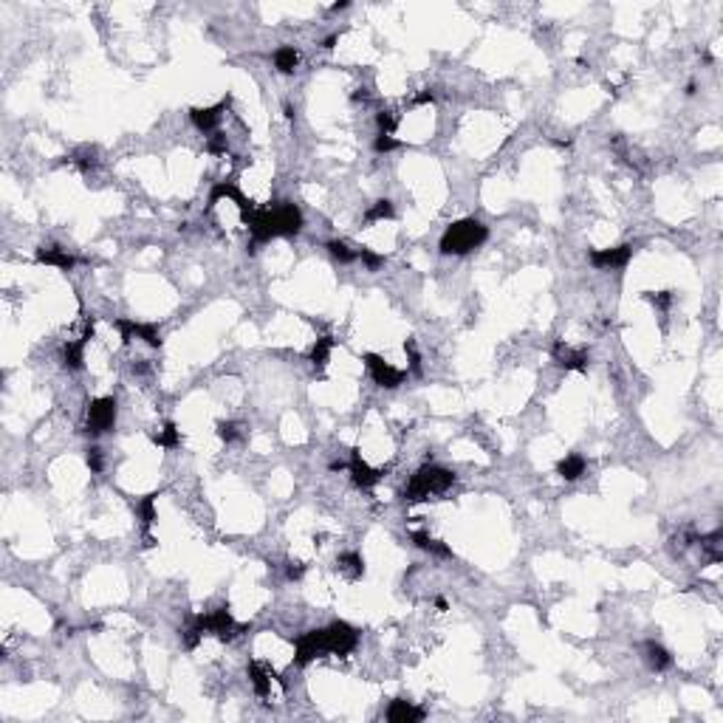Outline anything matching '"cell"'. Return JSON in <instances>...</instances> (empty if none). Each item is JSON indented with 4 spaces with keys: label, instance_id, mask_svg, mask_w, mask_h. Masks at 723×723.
I'll use <instances>...</instances> for the list:
<instances>
[{
    "label": "cell",
    "instance_id": "1",
    "mask_svg": "<svg viewBox=\"0 0 723 723\" xmlns=\"http://www.w3.org/2000/svg\"><path fill=\"white\" fill-rule=\"evenodd\" d=\"M359 645V633L347 622H334L323 630H308L294 638V667H308L319 656H351Z\"/></svg>",
    "mask_w": 723,
    "mask_h": 723
},
{
    "label": "cell",
    "instance_id": "2",
    "mask_svg": "<svg viewBox=\"0 0 723 723\" xmlns=\"http://www.w3.org/2000/svg\"><path fill=\"white\" fill-rule=\"evenodd\" d=\"M249 232H252V252L255 246L260 244H269L272 237H291V235H300L303 229V212L283 201V204H274V206H257L255 215L246 221Z\"/></svg>",
    "mask_w": 723,
    "mask_h": 723
},
{
    "label": "cell",
    "instance_id": "3",
    "mask_svg": "<svg viewBox=\"0 0 723 723\" xmlns=\"http://www.w3.org/2000/svg\"><path fill=\"white\" fill-rule=\"evenodd\" d=\"M246 630H249L246 625H237V622L232 619L229 607H218V610H209V613H204V616H195L193 625L184 627L181 638H184V647H186V650H195V645H198V641H201L206 633L218 636L221 641H235L237 636H244Z\"/></svg>",
    "mask_w": 723,
    "mask_h": 723
},
{
    "label": "cell",
    "instance_id": "4",
    "mask_svg": "<svg viewBox=\"0 0 723 723\" xmlns=\"http://www.w3.org/2000/svg\"><path fill=\"white\" fill-rule=\"evenodd\" d=\"M489 229L477 218H461L441 235V255H469L486 244Z\"/></svg>",
    "mask_w": 723,
    "mask_h": 723
},
{
    "label": "cell",
    "instance_id": "5",
    "mask_svg": "<svg viewBox=\"0 0 723 723\" xmlns=\"http://www.w3.org/2000/svg\"><path fill=\"white\" fill-rule=\"evenodd\" d=\"M452 484H455V475H452L449 469L427 464V466H421V469L410 477V484L404 486V500H407V503L430 500L433 495H444Z\"/></svg>",
    "mask_w": 723,
    "mask_h": 723
},
{
    "label": "cell",
    "instance_id": "6",
    "mask_svg": "<svg viewBox=\"0 0 723 723\" xmlns=\"http://www.w3.org/2000/svg\"><path fill=\"white\" fill-rule=\"evenodd\" d=\"M116 413H119V404L114 396H99L94 398L88 410H85V424H83V433L91 435V438H99L105 433H111L116 427Z\"/></svg>",
    "mask_w": 723,
    "mask_h": 723
},
{
    "label": "cell",
    "instance_id": "7",
    "mask_svg": "<svg viewBox=\"0 0 723 723\" xmlns=\"http://www.w3.org/2000/svg\"><path fill=\"white\" fill-rule=\"evenodd\" d=\"M362 362H365V367H367V373L373 376V382H376L379 387H387V390H393V387H398L401 382L407 379V370H398V367H393L390 362H385L379 354H365L362 356Z\"/></svg>",
    "mask_w": 723,
    "mask_h": 723
},
{
    "label": "cell",
    "instance_id": "8",
    "mask_svg": "<svg viewBox=\"0 0 723 723\" xmlns=\"http://www.w3.org/2000/svg\"><path fill=\"white\" fill-rule=\"evenodd\" d=\"M114 325H116V331L122 334V345H127L133 336L136 339H142L144 345H150V347H162V331H158V325H153V323H133V319H114Z\"/></svg>",
    "mask_w": 723,
    "mask_h": 723
},
{
    "label": "cell",
    "instance_id": "9",
    "mask_svg": "<svg viewBox=\"0 0 723 723\" xmlns=\"http://www.w3.org/2000/svg\"><path fill=\"white\" fill-rule=\"evenodd\" d=\"M91 339H94V319L88 316L85 328H83V336L63 345V367L65 370H83L85 367V347H88Z\"/></svg>",
    "mask_w": 723,
    "mask_h": 723
},
{
    "label": "cell",
    "instance_id": "10",
    "mask_svg": "<svg viewBox=\"0 0 723 723\" xmlns=\"http://www.w3.org/2000/svg\"><path fill=\"white\" fill-rule=\"evenodd\" d=\"M633 257V246L630 244H622V246H613V249H591L587 252V260L596 269H625Z\"/></svg>",
    "mask_w": 723,
    "mask_h": 723
},
{
    "label": "cell",
    "instance_id": "11",
    "mask_svg": "<svg viewBox=\"0 0 723 723\" xmlns=\"http://www.w3.org/2000/svg\"><path fill=\"white\" fill-rule=\"evenodd\" d=\"M551 359H554V365L562 367V370H576V373H585V370H587V354H585V351H576V347H571V345H565L562 339L554 342Z\"/></svg>",
    "mask_w": 723,
    "mask_h": 723
},
{
    "label": "cell",
    "instance_id": "12",
    "mask_svg": "<svg viewBox=\"0 0 723 723\" xmlns=\"http://www.w3.org/2000/svg\"><path fill=\"white\" fill-rule=\"evenodd\" d=\"M347 469H351V477H354V484H356L359 489H373V486H376L379 480L387 475V469H373V466H367L356 449L351 452V464H347Z\"/></svg>",
    "mask_w": 723,
    "mask_h": 723
},
{
    "label": "cell",
    "instance_id": "13",
    "mask_svg": "<svg viewBox=\"0 0 723 723\" xmlns=\"http://www.w3.org/2000/svg\"><path fill=\"white\" fill-rule=\"evenodd\" d=\"M226 108H229V99H221L218 105H212V108H193L190 119H193V125L201 133H215V127H218V122H221Z\"/></svg>",
    "mask_w": 723,
    "mask_h": 723
},
{
    "label": "cell",
    "instance_id": "14",
    "mask_svg": "<svg viewBox=\"0 0 723 723\" xmlns=\"http://www.w3.org/2000/svg\"><path fill=\"white\" fill-rule=\"evenodd\" d=\"M246 673H249V681H252V687H255V692H257V698H269L272 695V678H277V673L274 669H269V667H263L260 661H249V667H246ZM280 681V678H277Z\"/></svg>",
    "mask_w": 723,
    "mask_h": 723
},
{
    "label": "cell",
    "instance_id": "15",
    "mask_svg": "<svg viewBox=\"0 0 723 723\" xmlns=\"http://www.w3.org/2000/svg\"><path fill=\"white\" fill-rule=\"evenodd\" d=\"M34 260H37L40 266H57V269H63V272H71L74 263H76V260H74L65 249H60V246H40L37 255H34Z\"/></svg>",
    "mask_w": 723,
    "mask_h": 723
},
{
    "label": "cell",
    "instance_id": "16",
    "mask_svg": "<svg viewBox=\"0 0 723 723\" xmlns=\"http://www.w3.org/2000/svg\"><path fill=\"white\" fill-rule=\"evenodd\" d=\"M387 720L390 723H418L424 720V709L421 706H413L410 701L404 698H396L390 706H387Z\"/></svg>",
    "mask_w": 723,
    "mask_h": 723
},
{
    "label": "cell",
    "instance_id": "17",
    "mask_svg": "<svg viewBox=\"0 0 723 723\" xmlns=\"http://www.w3.org/2000/svg\"><path fill=\"white\" fill-rule=\"evenodd\" d=\"M336 565L339 571H345L351 579H362L365 576V557L359 551H345L336 557Z\"/></svg>",
    "mask_w": 723,
    "mask_h": 723
},
{
    "label": "cell",
    "instance_id": "18",
    "mask_svg": "<svg viewBox=\"0 0 723 723\" xmlns=\"http://www.w3.org/2000/svg\"><path fill=\"white\" fill-rule=\"evenodd\" d=\"M645 661H647L650 669L661 673V669H667L669 664H673V656H669L661 645H656V641H645Z\"/></svg>",
    "mask_w": 723,
    "mask_h": 723
},
{
    "label": "cell",
    "instance_id": "19",
    "mask_svg": "<svg viewBox=\"0 0 723 723\" xmlns=\"http://www.w3.org/2000/svg\"><path fill=\"white\" fill-rule=\"evenodd\" d=\"M297 63H300V54H297V48H294V45H280L274 51V68L280 74H294V71H297Z\"/></svg>",
    "mask_w": 723,
    "mask_h": 723
},
{
    "label": "cell",
    "instance_id": "20",
    "mask_svg": "<svg viewBox=\"0 0 723 723\" xmlns=\"http://www.w3.org/2000/svg\"><path fill=\"white\" fill-rule=\"evenodd\" d=\"M155 500H158V492L144 495V497L139 500V506H136V515H139V520H142V531H144V534H150V528H153V523H155Z\"/></svg>",
    "mask_w": 723,
    "mask_h": 723
},
{
    "label": "cell",
    "instance_id": "21",
    "mask_svg": "<svg viewBox=\"0 0 723 723\" xmlns=\"http://www.w3.org/2000/svg\"><path fill=\"white\" fill-rule=\"evenodd\" d=\"M582 472H585V458H582V455H565V458L557 464V475L562 480H576Z\"/></svg>",
    "mask_w": 723,
    "mask_h": 723
},
{
    "label": "cell",
    "instance_id": "22",
    "mask_svg": "<svg viewBox=\"0 0 723 723\" xmlns=\"http://www.w3.org/2000/svg\"><path fill=\"white\" fill-rule=\"evenodd\" d=\"M410 537H413V543H416L421 551H430V554H438V557H452V548L444 546L441 540H433L427 531H413Z\"/></svg>",
    "mask_w": 723,
    "mask_h": 723
},
{
    "label": "cell",
    "instance_id": "23",
    "mask_svg": "<svg viewBox=\"0 0 723 723\" xmlns=\"http://www.w3.org/2000/svg\"><path fill=\"white\" fill-rule=\"evenodd\" d=\"M334 347H336V339H334V336H319V339L314 342V347H311V362H314V367H325Z\"/></svg>",
    "mask_w": 723,
    "mask_h": 723
},
{
    "label": "cell",
    "instance_id": "24",
    "mask_svg": "<svg viewBox=\"0 0 723 723\" xmlns=\"http://www.w3.org/2000/svg\"><path fill=\"white\" fill-rule=\"evenodd\" d=\"M153 444H158L162 449H175V446H181V430H178L173 421H167L164 430H158V433L153 435Z\"/></svg>",
    "mask_w": 723,
    "mask_h": 723
},
{
    "label": "cell",
    "instance_id": "25",
    "mask_svg": "<svg viewBox=\"0 0 723 723\" xmlns=\"http://www.w3.org/2000/svg\"><path fill=\"white\" fill-rule=\"evenodd\" d=\"M387 218H393V201H387V198L376 201L365 212V224H376V221H387Z\"/></svg>",
    "mask_w": 723,
    "mask_h": 723
},
{
    "label": "cell",
    "instance_id": "26",
    "mask_svg": "<svg viewBox=\"0 0 723 723\" xmlns=\"http://www.w3.org/2000/svg\"><path fill=\"white\" fill-rule=\"evenodd\" d=\"M325 249H328L331 257H336L339 263H354V260H359V252H354L351 246L345 244V240H328Z\"/></svg>",
    "mask_w": 723,
    "mask_h": 723
},
{
    "label": "cell",
    "instance_id": "27",
    "mask_svg": "<svg viewBox=\"0 0 723 723\" xmlns=\"http://www.w3.org/2000/svg\"><path fill=\"white\" fill-rule=\"evenodd\" d=\"M720 540H723V531H712V534H706V537L698 540L701 548L709 554L712 562H720V557H723V551H720Z\"/></svg>",
    "mask_w": 723,
    "mask_h": 723
},
{
    "label": "cell",
    "instance_id": "28",
    "mask_svg": "<svg viewBox=\"0 0 723 723\" xmlns=\"http://www.w3.org/2000/svg\"><path fill=\"white\" fill-rule=\"evenodd\" d=\"M218 438L221 441H226V444H232V441H237L240 438V424H235V421H218Z\"/></svg>",
    "mask_w": 723,
    "mask_h": 723
},
{
    "label": "cell",
    "instance_id": "29",
    "mask_svg": "<svg viewBox=\"0 0 723 723\" xmlns=\"http://www.w3.org/2000/svg\"><path fill=\"white\" fill-rule=\"evenodd\" d=\"M376 125H379V133H387V136H393V130L398 125V116L393 111H379L376 114Z\"/></svg>",
    "mask_w": 723,
    "mask_h": 723
},
{
    "label": "cell",
    "instance_id": "30",
    "mask_svg": "<svg viewBox=\"0 0 723 723\" xmlns=\"http://www.w3.org/2000/svg\"><path fill=\"white\" fill-rule=\"evenodd\" d=\"M645 300L653 303L656 308H669V303H673V291H645Z\"/></svg>",
    "mask_w": 723,
    "mask_h": 723
},
{
    "label": "cell",
    "instance_id": "31",
    "mask_svg": "<svg viewBox=\"0 0 723 723\" xmlns=\"http://www.w3.org/2000/svg\"><path fill=\"white\" fill-rule=\"evenodd\" d=\"M226 147H229V142H226V136H224V133H212V136H209V142H206V150H209L212 155H221V153H226Z\"/></svg>",
    "mask_w": 723,
    "mask_h": 723
},
{
    "label": "cell",
    "instance_id": "32",
    "mask_svg": "<svg viewBox=\"0 0 723 723\" xmlns=\"http://www.w3.org/2000/svg\"><path fill=\"white\" fill-rule=\"evenodd\" d=\"M359 260H362V263L367 266V269H370V272H376V269H379V266L385 263V257H382V255H376V252H370V249H365V246L359 249Z\"/></svg>",
    "mask_w": 723,
    "mask_h": 723
},
{
    "label": "cell",
    "instance_id": "33",
    "mask_svg": "<svg viewBox=\"0 0 723 723\" xmlns=\"http://www.w3.org/2000/svg\"><path fill=\"white\" fill-rule=\"evenodd\" d=\"M396 147H398V142H396L393 136H387V133H379L376 142H373V150H376V153H390V150H396Z\"/></svg>",
    "mask_w": 723,
    "mask_h": 723
},
{
    "label": "cell",
    "instance_id": "34",
    "mask_svg": "<svg viewBox=\"0 0 723 723\" xmlns=\"http://www.w3.org/2000/svg\"><path fill=\"white\" fill-rule=\"evenodd\" d=\"M404 351H407V356H410V373H421V356H418V351H416V342L413 339H407L404 342Z\"/></svg>",
    "mask_w": 723,
    "mask_h": 723
},
{
    "label": "cell",
    "instance_id": "35",
    "mask_svg": "<svg viewBox=\"0 0 723 723\" xmlns=\"http://www.w3.org/2000/svg\"><path fill=\"white\" fill-rule=\"evenodd\" d=\"M85 464H88L91 472H102V449H99V446H88Z\"/></svg>",
    "mask_w": 723,
    "mask_h": 723
},
{
    "label": "cell",
    "instance_id": "36",
    "mask_svg": "<svg viewBox=\"0 0 723 723\" xmlns=\"http://www.w3.org/2000/svg\"><path fill=\"white\" fill-rule=\"evenodd\" d=\"M303 574H305V565H303V562H288V565H285V579H291V582L303 579Z\"/></svg>",
    "mask_w": 723,
    "mask_h": 723
},
{
    "label": "cell",
    "instance_id": "37",
    "mask_svg": "<svg viewBox=\"0 0 723 723\" xmlns=\"http://www.w3.org/2000/svg\"><path fill=\"white\" fill-rule=\"evenodd\" d=\"M433 99H435V94H433V91H421V94H418L413 102H416V105H430Z\"/></svg>",
    "mask_w": 723,
    "mask_h": 723
},
{
    "label": "cell",
    "instance_id": "38",
    "mask_svg": "<svg viewBox=\"0 0 723 723\" xmlns=\"http://www.w3.org/2000/svg\"><path fill=\"white\" fill-rule=\"evenodd\" d=\"M283 114H285V119H294V108H291V105H288V102L283 105Z\"/></svg>",
    "mask_w": 723,
    "mask_h": 723
},
{
    "label": "cell",
    "instance_id": "39",
    "mask_svg": "<svg viewBox=\"0 0 723 723\" xmlns=\"http://www.w3.org/2000/svg\"><path fill=\"white\" fill-rule=\"evenodd\" d=\"M336 40H339V37H336V34H331V37L325 40V48H334V43H336Z\"/></svg>",
    "mask_w": 723,
    "mask_h": 723
},
{
    "label": "cell",
    "instance_id": "40",
    "mask_svg": "<svg viewBox=\"0 0 723 723\" xmlns=\"http://www.w3.org/2000/svg\"><path fill=\"white\" fill-rule=\"evenodd\" d=\"M435 605H438V610H446V599H444V596H438Z\"/></svg>",
    "mask_w": 723,
    "mask_h": 723
}]
</instances>
